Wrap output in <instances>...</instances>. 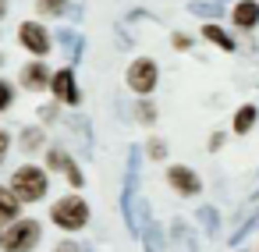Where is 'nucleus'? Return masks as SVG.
I'll use <instances>...</instances> for the list:
<instances>
[{"mask_svg": "<svg viewBox=\"0 0 259 252\" xmlns=\"http://www.w3.org/2000/svg\"><path fill=\"white\" fill-rule=\"evenodd\" d=\"M11 192L22 202H36V199L47 195V174L39 167H18L15 178H11Z\"/></svg>", "mask_w": 259, "mask_h": 252, "instance_id": "1", "label": "nucleus"}, {"mask_svg": "<svg viewBox=\"0 0 259 252\" xmlns=\"http://www.w3.org/2000/svg\"><path fill=\"white\" fill-rule=\"evenodd\" d=\"M54 224L57 227H64V231H78V227H85V220H89V206H85V199H78V195H68V199H61V202H54Z\"/></svg>", "mask_w": 259, "mask_h": 252, "instance_id": "2", "label": "nucleus"}, {"mask_svg": "<svg viewBox=\"0 0 259 252\" xmlns=\"http://www.w3.org/2000/svg\"><path fill=\"white\" fill-rule=\"evenodd\" d=\"M39 224L36 220H18V224H11L8 231H4V248L8 252H32L36 248V241H39Z\"/></svg>", "mask_w": 259, "mask_h": 252, "instance_id": "3", "label": "nucleus"}, {"mask_svg": "<svg viewBox=\"0 0 259 252\" xmlns=\"http://www.w3.org/2000/svg\"><path fill=\"white\" fill-rule=\"evenodd\" d=\"M156 78H160L156 61H149V57L132 61V68H128V89H135L139 96H149V93L156 89Z\"/></svg>", "mask_w": 259, "mask_h": 252, "instance_id": "4", "label": "nucleus"}, {"mask_svg": "<svg viewBox=\"0 0 259 252\" xmlns=\"http://www.w3.org/2000/svg\"><path fill=\"white\" fill-rule=\"evenodd\" d=\"M18 43H22L29 54H36V57H47V54H50V32H47L39 22H22V25H18Z\"/></svg>", "mask_w": 259, "mask_h": 252, "instance_id": "5", "label": "nucleus"}, {"mask_svg": "<svg viewBox=\"0 0 259 252\" xmlns=\"http://www.w3.org/2000/svg\"><path fill=\"white\" fill-rule=\"evenodd\" d=\"M139 163H142V149H139V146H132V149H128L124 188H121V209H124V217L132 213V202H135V195H139Z\"/></svg>", "mask_w": 259, "mask_h": 252, "instance_id": "6", "label": "nucleus"}, {"mask_svg": "<svg viewBox=\"0 0 259 252\" xmlns=\"http://www.w3.org/2000/svg\"><path fill=\"white\" fill-rule=\"evenodd\" d=\"M50 89H54V96H57L61 103H68V107H78V103H82V93H78V82H75V71H71V68L54 71V75H50Z\"/></svg>", "mask_w": 259, "mask_h": 252, "instance_id": "7", "label": "nucleus"}, {"mask_svg": "<svg viewBox=\"0 0 259 252\" xmlns=\"http://www.w3.org/2000/svg\"><path fill=\"white\" fill-rule=\"evenodd\" d=\"M167 248H170V252H199L195 231H192L181 217H174V220H170V231H167Z\"/></svg>", "mask_w": 259, "mask_h": 252, "instance_id": "8", "label": "nucleus"}, {"mask_svg": "<svg viewBox=\"0 0 259 252\" xmlns=\"http://www.w3.org/2000/svg\"><path fill=\"white\" fill-rule=\"evenodd\" d=\"M167 181H170V188H178L181 195H199V188H202L199 174H195L192 167H181V163H174V167L167 171Z\"/></svg>", "mask_w": 259, "mask_h": 252, "instance_id": "9", "label": "nucleus"}, {"mask_svg": "<svg viewBox=\"0 0 259 252\" xmlns=\"http://www.w3.org/2000/svg\"><path fill=\"white\" fill-rule=\"evenodd\" d=\"M47 163H50V167H61V171H64V178H68V181H71L75 188H78V185L85 181V174L78 171V163H75V160H71V156H68L64 149H50V156H47Z\"/></svg>", "mask_w": 259, "mask_h": 252, "instance_id": "10", "label": "nucleus"}, {"mask_svg": "<svg viewBox=\"0 0 259 252\" xmlns=\"http://www.w3.org/2000/svg\"><path fill=\"white\" fill-rule=\"evenodd\" d=\"M234 25H238V29H255V25H259V0H238Z\"/></svg>", "mask_w": 259, "mask_h": 252, "instance_id": "11", "label": "nucleus"}, {"mask_svg": "<svg viewBox=\"0 0 259 252\" xmlns=\"http://www.w3.org/2000/svg\"><path fill=\"white\" fill-rule=\"evenodd\" d=\"M57 43L64 47V54H68V61H71V64H78V61H82L85 39H82L78 32H71V29H61V32H57Z\"/></svg>", "mask_w": 259, "mask_h": 252, "instance_id": "12", "label": "nucleus"}, {"mask_svg": "<svg viewBox=\"0 0 259 252\" xmlns=\"http://www.w3.org/2000/svg\"><path fill=\"white\" fill-rule=\"evenodd\" d=\"M22 82H25V89H43V86H50L47 64H43V61H32V64L22 71Z\"/></svg>", "mask_w": 259, "mask_h": 252, "instance_id": "13", "label": "nucleus"}, {"mask_svg": "<svg viewBox=\"0 0 259 252\" xmlns=\"http://www.w3.org/2000/svg\"><path fill=\"white\" fill-rule=\"evenodd\" d=\"M139 238H142V248H146V252H163V245H167V238H163V231H160L156 220H149Z\"/></svg>", "mask_w": 259, "mask_h": 252, "instance_id": "14", "label": "nucleus"}, {"mask_svg": "<svg viewBox=\"0 0 259 252\" xmlns=\"http://www.w3.org/2000/svg\"><path fill=\"white\" fill-rule=\"evenodd\" d=\"M18 206H22V199H18L11 188L0 185V224H4V220H15V217H18Z\"/></svg>", "mask_w": 259, "mask_h": 252, "instance_id": "15", "label": "nucleus"}, {"mask_svg": "<svg viewBox=\"0 0 259 252\" xmlns=\"http://www.w3.org/2000/svg\"><path fill=\"white\" fill-rule=\"evenodd\" d=\"M255 117H259V110L252 107V103H245L238 114H234V132L238 135H245V132H252V124H255Z\"/></svg>", "mask_w": 259, "mask_h": 252, "instance_id": "16", "label": "nucleus"}, {"mask_svg": "<svg viewBox=\"0 0 259 252\" xmlns=\"http://www.w3.org/2000/svg\"><path fill=\"white\" fill-rule=\"evenodd\" d=\"M195 217H199V224H202V231H206L209 238L220 231V213H217L213 206H199V209H195Z\"/></svg>", "mask_w": 259, "mask_h": 252, "instance_id": "17", "label": "nucleus"}, {"mask_svg": "<svg viewBox=\"0 0 259 252\" xmlns=\"http://www.w3.org/2000/svg\"><path fill=\"white\" fill-rule=\"evenodd\" d=\"M202 36H206L209 43H217L220 50H227V54L234 50V39H231V36H227V32H224L220 25H206V29H202Z\"/></svg>", "mask_w": 259, "mask_h": 252, "instance_id": "18", "label": "nucleus"}, {"mask_svg": "<svg viewBox=\"0 0 259 252\" xmlns=\"http://www.w3.org/2000/svg\"><path fill=\"white\" fill-rule=\"evenodd\" d=\"M36 11L39 15H64L68 11V0H36Z\"/></svg>", "mask_w": 259, "mask_h": 252, "instance_id": "19", "label": "nucleus"}, {"mask_svg": "<svg viewBox=\"0 0 259 252\" xmlns=\"http://www.w3.org/2000/svg\"><path fill=\"white\" fill-rule=\"evenodd\" d=\"M255 227H259V213H252V217H248V220H245V224H241V227H238V231L231 234V245H238V241H245V238H248V234H252Z\"/></svg>", "mask_w": 259, "mask_h": 252, "instance_id": "20", "label": "nucleus"}, {"mask_svg": "<svg viewBox=\"0 0 259 252\" xmlns=\"http://www.w3.org/2000/svg\"><path fill=\"white\" fill-rule=\"evenodd\" d=\"M188 11L199 15V18H220V15H224L220 4H188Z\"/></svg>", "mask_w": 259, "mask_h": 252, "instance_id": "21", "label": "nucleus"}, {"mask_svg": "<svg viewBox=\"0 0 259 252\" xmlns=\"http://www.w3.org/2000/svg\"><path fill=\"white\" fill-rule=\"evenodd\" d=\"M43 146V128H25L22 132V149H39Z\"/></svg>", "mask_w": 259, "mask_h": 252, "instance_id": "22", "label": "nucleus"}, {"mask_svg": "<svg viewBox=\"0 0 259 252\" xmlns=\"http://www.w3.org/2000/svg\"><path fill=\"white\" fill-rule=\"evenodd\" d=\"M15 103V89H11V82H0V110H8Z\"/></svg>", "mask_w": 259, "mask_h": 252, "instance_id": "23", "label": "nucleus"}, {"mask_svg": "<svg viewBox=\"0 0 259 252\" xmlns=\"http://www.w3.org/2000/svg\"><path fill=\"white\" fill-rule=\"evenodd\" d=\"M135 114H139V121H146V124H149V121H156V107H153V103H146V100L139 103V110H135Z\"/></svg>", "mask_w": 259, "mask_h": 252, "instance_id": "24", "label": "nucleus"}, {"mask_svg": "<svg viewBox=\"0 0 259 252\" xmlns=\"http://www.w3.org/2000/svg\"><path fill=\"white\" fill-rule=\"evenodd\" d=\"M149 156H153V160H163V156H167V142L153 139V142H149Z\"/></svg>", "mask_w": 259, "mask_h": 252, "instance_id": "25", "label": "nucleus"}, {"mask_svg": "<svg viewBox=\"0 0 259 252\" xmlns=\"http://www.w3.org/2000/svg\"><path fill=\"white\" fill-rule=\"evenodd\" d=\"M170 43H174V47H178V50H188V47H192V39H188V36H181V32H178V36H174V39H170Z\"/></svg>", "mask_w": 259, "mask_h": 252, "instance_id": "26", "label": "nucleus"}, {"mask_svg": "<svg viewBox=\"0 0 259 252\" xmlns=\"http://www.w3.org/2000/svg\"><path fill=\"white\" fill-rule=\"evenodd\" d=\"M8 142H11L8 132H0V163H4V156H8Z\"/></svg>", "mask_w": 259, "mask_h": 252, "instance_id": "27", "label": "nucleus"}, {"mask_svg": "<svg viewBox=\"0 0 259 252\" xmlns=\"http://www.w3.org/2000/svg\"><path fill=\"white\" fill-rule=\"evenodd\" d=\"M54 252H82V248H78V245H75V241H61V245H57V248H54Z\"/></svg>", "mask_w": 259, "mask_h": 252, "instance_id": "28", "label": "nucleus"}, {"mask_svg": "<svg viewBox=\"0 0 259 252\" xmlns=\"http://www.w3.org/2000/svg\"><path fill=\"white\" fill-rule=\"evenodd\" d=\"M220 146H224V135H220V132H217V135H213V139H209V149H220Z\"/></svg>", "mask_w": 259, "mask_h": 252, "instance_id": "29", "label": "nucleus"}, {"mask_svg": "<svg viewBox=\"0 0 259 252\" xmlns=\"http://www.w3.org/2000/svg\"><path fill=\"white\" fill-rule=\"evenodd\" d=\"M8 15V4H4V0H0V18H4Z\"/></svg>", "mask_w": 259, "mask_h": 252, "instance_id": "30", "label": "nucleus"}, {"mask_svg": "<svg viewBox=\"0 0 259 252\" xmlns=\"http://www.w3.org/2000/svg\"><path fill=\"white\" fill-rule=\"evenodd\" d=\"M0 245H4V231H0Z\"/></svg>", "mask_w": 259, "mask_h": 252, "instance_id": "31", "label": "nucleus"}]
</instances>
